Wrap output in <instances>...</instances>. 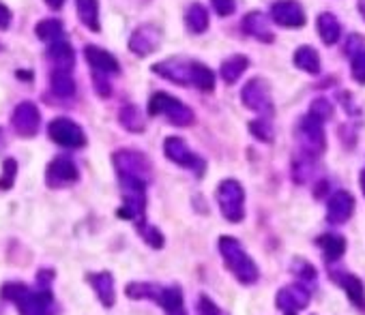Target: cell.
<instances>
[{
    "label": "cell",
    "instance_id": "obj_1",
    "mask_svg": "<svg viewBox=\"0 0 365 315\" xmlns=\"http://www.w3.org/2000/svg\"><path fill=\"white\" fill-rule=\"evenodd\" d=\"M54 270L41 268L37 272V283L26 285L22 281H9L0 287V296L13 303L19 315H58L60 307L52 292Z\"/></svg>",
    "mask_w": 365,
    "mask_h": 315
},
{
    "label": "cell",
    "instance_id": "obj_2",
    "mask_svg": "<svg viewBox=\"0 0 365 315\" xmlns=\"http://www.w3.org/2000/svg\"><path fill=\"white\" fill-rule=\"evenodd\" d=\"M125 296L131 300H153L166 315H187L185 300H182L180 285H161L151 281H131L125 287Z\"/></svg>",
    "mask_w": 365,
    "mask_h": 315
},
{
    "label": "cell",
    "instance_id": "obj_3",
    "mask_svg": "<svg viewBox=\"0 0 365 315\" xmlns=\"http://www.w3.org/2000/svg\"><path fill=\"white\" fill-rule=\"evenodd\" d=\"M219 254L224 260V266L232 272V277L241 285H254L260 279V268L250 258V254L241 247V242L232 236H221L219 238Z\"/></svg>",
    "mask_w": 365,
    "mask_h": 315
},
{
    "label": "cell",
    "instance_id": "obj_4",
    "mask_svg": "<svg viewBox=\"0 0 365 315\" xmlns=\"http://www.w3.org/2000/svg\"><path fill=\"white\" fill-rule=\"evenodd\" d=\"M217 204L221 215L230 223H241L245 217V191L238 180L226 178L217 187Z\"/></svg>",
    "mask_w": 365,
    "mask_h": 315
},
{
    "label": "cell",
    "instance_id": "obj_5",
    "mask_svg": "<svg viewBox=\"0 0 365 315\" xmlns=\"http://www.w3.org/2000/svg\"><path fill=\"white\" fill-rule=\"evenodd\" d=\"M149 114L151 116H166L176 127H189L194 124V112L185 103L174 99L168 93H155L149 101Z\"/></svg>",
    "mask_w": 365,
    "mask_h": 315
},
{
    "label": "cell",
    "instance_id": "obj_6",
    "mask_svg": "<svg viewBox=\"0 0 365 315\" xmlns=\"http://www.w3.org/2000/svg\"><path fill=\"white\" fill-rule=\"evenodd\" d=\"M164 153L168 157V161H172L178 167H185V170H191L196 176H205L207 172V161L200 155H196L194 151H189V146L182 142L180 137H168L164 142Z\"/></svg>",
    "mask_w": 365,
    "mask_h": 315
},
{
    "label": "cell",
    "instance_id": "obj_7",
    "mask_svg": "<svg viewBox=\"0 0 365 315\" xmlns=\"http://www.w3.org/2000/svg\"><path fill=\"white\" fill-rule=\"evenodd\" d=\"M112 163L116 167V174L118 176H133V178H142V180H151L153 176V167L151 161L131 149H123V151H116L112 157Z\"/></svg>",
    "mask_w": 365,
    "mask_h": 315
},
{
    "label": "cell",
    "instance_id": "obj_8",
    "mask_svg": "<svg viewBox=\"0 0 365 315\" xmlns=\"http://www.w3.org/2000/svg\"><path fill=\"white\" fill-rule=\"evenodd\" d=\"M48 135L63 149H82V146H86L84 129L69 118H54L48 124Z\"/></svg>",
    "mask_w": 365,
    "mask_h": 315
},
{
    "label": "cell",
    "instance_id": "obj_9",
    "mask_svg": "<svg viewBox=\"0 0 365 315\" xmlns=\"http://www.w3.org/2000/svg\"><path fill=\"white\" fill-rule=\"evenodd\" d=\"M312 300V289L308 283L297 281L286 287H281L275 296V307L283 315H297L301 309H306Z\"/></svg>",
    "mask_w": 365,
    "mask_h": 315
},
{
    "label": "cell",
    "instance_id": "obj_10",
    "mask_svg": "<svg viewBox=\"0 0 365 315\" xmlns=\"http://www.w3.org/2000/svg\"><path fill=\"white\" fill-rule=\"evenodd\" d=\"M297 133H299V142L303 146V153L320 157L324 151H327V140H324L322 120H318L316 116L308 114L306 118H301Z\"/></svg>",
    "mask_w": 365,
    "mask_h": 315
},
{
    "label": "cell",
    "instance_id": "obj_11",
    "mask_svg": "<svg viewBox=\"0 0 365 315\" xmlns=\"http://www.w3.org/2000/svg\"><path fill=\"white\" fill-rule=\"evenodd\" d=\"M241 101L245 103V108L252 112H258L260 116H271L273 114V101H271V88L265 79L254 77L250 79L241 90Z\"/></svg>",
    "mask_w": 365,
    "mask_h": 315
},
{
    "label": "cell",
    "instance_id": "obj_12",
    "mask_svg": "<svg viewBox=\"0 0 365 315\" xmlns=\"http://www.w3.org/2000/svg\"><path fill=\"white\" fill-rule=\"evenodd\" d=\"M11 124H13L17 135H22V137L37 135L39 127H41V114H39V108L32 101L17 103V108L13 110V116H11Z\"/></svg>",
    "mask_w": 365,
    "mask_h": 315
},
{
    "label": "cell",
    "instance_id": "obj_13",
    "mask_svg": "<svg viewBox=\"0 0 365 315\" xmlns=\"http://www.w3.org/2000/svg\"><path fill=\"white\" fill-rule=\"evenodd\" d=\"M79 172L77 165L69 157H56L46 170V184L50 189H63L73 182H77Z\"/></svg>",
    "mask_w": 365,
    "mask_h": 315
},
{
    "label": "cell",
    "instance_id": "obj_14",
    "mask_svg": "<svg viewBox=\"0 0 365 315\" xmlns=\"http://www.w3.org/2000/svg\"><path fill=\"white\" fill-rule=\"evenodd\" d=\"M329 277L335 285H339L346 294V298L350 300L353 307H357L359 311H365V285L363 281L353 275V272H346V270H329Z\"/></svg>",
    "mask_w": 365,
    "mask_h": 315
},
{
    "label": "cell",
    "instance_id": "obj_15",
    "mask_svg": "<svg viewBox=\"0 0 365 315\" xmlns=\"http://www.w3.org/2000/svg\"><path fill=\"white\" fill-rule=\"evenodd\" d=\"M271 17L283 28H301L306 24V11L297 0H277L271 7Z\"/></svg>",
    "mask_w": 365,
    "mask_h": 315
},
{
    "label": "cell",
    "instance_id": "obj_16",
    "mask_svg": "<svg viewBox=\"0 0 365 315\" xmlns=\"http://www.w3.org/2000/svg\"><path fill=\"white\" fill-rule=\"evenodd\" d=\"M153 71L161 77L178 84V86H189L191 84V60H185V58L161 60L153 67Z\"/></svg>",
    "mask_w": 365,
    "mask_h": 315
},
{
    "label": "cell",
    "instance_id": "obj_17",
    "mask_svg": "<svg viewBox=\"0 0 365 315\" xmlns=\"http://www.w3.org/2000/svg\"><path fill=\"white\" fill-rule=\"evenodd\" d=\"M355 213V198L348 191H335L327 202V221L331 225H344Z\"/></svg>",
    "mask_w": 365,
    "mask_h": 315
},
{
    "label": "cell",
    "instance_id": "obj_18",
    "mask_svg": "<svg viewBox=\"0 0 365 315\" xmlns=\"http://www.w3.org/2000/svg\"><path fill=\"white\" fill-rule=\"evenodd\" d=\"M159 41H161V35L153 24H142L133 30L129 39V50L135 56H149L157 50Z\"/></svg>",
    "mask_w": 365,
    "mask_h": 315
},
{
    "label": "cell",
    "instance_id": "obj_19",
    "mask_svg": "<svg viewBox=\"0 0 365 315\" xmlns=\"http://www.w3.org/2000/svg\"><path fill=\"white\" fill-rule=\"evenodd\" d=\"M86 281L95 289L99 303L104 305L106 309H112L114 303H116V289H114V277L110 275V272L108 270H104V272H88Z\"/></svg>",
    "mask_w": 365,
    "mask_h": 315
},
{
    "label": "cell",
    "instance_id": "obj_20",
    "mask_svg": "<svg viewBox=\"0 0 365 315\" xmlns=\"http://www.w3.org/2000/svg\"><path fill=\"white\" fill-rule=\"evenodd\" d=\"M84 56H86V60H88V65L93 67V73L116 75V73L120 71L118 60H116L110 52L101 50V48H97V46H86Z\"/></svg>",
    "mask_w": 365,
    "mask_h": 315
},
{
    "label": "cell",
    "instance_id": "obj_21",
    "mask_svg": "<svg viewBox=\"0 0 365 315\" xmlns=\"http://www.w3.org/2000/svg\"><path fill=\"white\" fill-rule=\"evenodd\" d=\"M241 26H243V30H245L247 35H252L258 41H265V44H271V41L275 39L273 32H271V26L267 22V17L262 15L260 11L247 13L245 17H243V24Z\"/></svg>",
    "mask_w": 365,
    "mask_h": 315
},
{
    "label": "cell",
    "instance_id": "obj_22",
    "mask_svg": "<svg viewBox=\"0 0 365 315\" xmlns=\"http://www.w3.org/2000/svg\"><path fill=\"white\" fill-rule=\"evenodd\" d=\"M316 245L322 249V256L327 264L337 262L344 254H346V238L339 234H322L318 236Z\"/></svg>",
    "mask_w": 365,
    "mask_h": 315
},
{
    "label": "cell",
    "instance_id": "obj_23",
    "mask_svg": "<svg viewBox=\"0 0 365 315\" xmlns=\"http://www.w3.org/2000/svg\"><path fill=\"white\" fill-rule=\"evenodd\" d=\"M48 58L54 65V69H65V71H71L73 65H75V52L69 44L65 41H54L50 52H48Z\"/></svg>",
    "mask_w": 365,
    "mask_h": 315
},
{
    "label": "cell",
    "instance_id": "obj_24",
    "mask_svg": "<svg viewBox=\"0 0 365 315\" xmlns=\"http://www.w3.org/2000/svg\"><path fill=\"white\" fill-rule=\"evenodd\" d=\"M50 86H52V93L56 97H63V99H69L75 95V79L71 75V71H65V69H54L52 75H50Z\"/></svg>",
    "mask_w": 365,
    "mask_h": 315
},
{
    "label": "cell",
    "instance_id": "obj_25",
    "mask_svg": "<svg viewBox=\"0 0 365 315\" xmlns=\"http://www.w3.org/2000/svg\"><path fill=\"white\" fill-rule=\"evenodd\" d=\"M318 32H320L322 44L335 46L339 41V37H341V26L337 22V17L333 13H320V17H318Z\"/></svg>",
    "mask_w": 365,
    "mask_h": 315
},
{
    "label": "cell",
    "instance_id": "obj_26",
    "mask_svg": "<svg viewBox=\"0 0 365 315\" xmlns=\"http://www.w3.org/2000/svg\"><path fill=\"white\" fill-rule=\"evenodd\" d=\"M79 22H82L88 30L99 32V3L97 0H75Z\"/></svg>",
    "mask_w": 365,
    "mask_h": 315
},
{
    "label": "cell",
    "instance_id": "obj_27",
    "mask_svg": "<svg viewBox=\"0 0 365 315\" xmlns=\"http://www.w3.org/2000/svg\"><path fill=\"white\" fill-rule=\"evenodd\" d=\"M294 65L306 73H318L320 71V56L312 46H301L294 52Z\"/></svg>",
    "mask_w": 365,
    "mask_h": 315
},
{
    "label": "cell",
    "instance_id": "obj_28",
    "mask_svg": "<svg viewBox=\"0 0 365 315\" xmlns=\"http://www.w3.org/2000/svg\"><path fill=\"white\" fill-rule=\"evenodd\" d=\"M247 65H250V60L245 56H241V54L230 56L221 62V77H224L226 84H234L243 73H245Z\"/></svg>",
    "mask_w": 365,
    "mask_h": 315
},
{
    "label": "cell",
    "instance_id": "obj_29",
    "mask_svg": "<svg viewBox=\"0 0 365 315\" xmlns=\"http://www.w3.org/2000/svg\"><path fill=\"white\" fill-rule=\"evenodd\" d=\"M185 24L194 35H202L209 28V11L200 3H194L185 13Z\"/></svg>",
    "mask_w": 365,
    "mask_h": 315
},
{
    "label": "cell",
    "instance_id": "obj_30",
    "mask_svg": "<svg viewBox=\"0 0 365 315\" xmlns=\"http://www.w3.org/2000/svg\"><path fill=\"white\" fill-rule=\"evenodd\" d=\"M191 84L200 90L211 93L213 86H215V75H213V71L209 67L202 65V62L191 60Z\"/></svg>",
    "mask_w": 365,
    "mask_h": 315
},
{
    "label": "cell",
    "instance_id": "obj_31",
    "mask_svg": "<svg viewBox=\"0 0 365 315\" xmlns=\"http://www.w3.org/2000/svg\"><path fill=\"white\" fill-rule=\"evenodd\" d=\"M118 120L131 133L144 131V118H142V114H140V110L135 108V105H125V108L118 112Z\"/></svg>",
    "mask_w": 365,
    "mask_h": 315
},
{
    "label": "cell",
    "instance_id": "obj_32",
    "mask_svg": "<svg viewBox=\"0 0 365 315\" xmlns=\"http://www.w3.org/2000/svg\"><path fill=\"white\" fill-rule=\"evenodd\" d=\"M314 155H308V153H301L294 161H292V180L297 184H306L312 176V170H314V163H312Z\"/></svg>",
    "mask_w": 365,
    "mask_h": 315
},
{
    "label": "cell",
    "instance_id": "obj_33",
    "mask_svg": "<svg viewBox=\"0 0 365 315\" xmlns=\"http://www.w3.org/2000/svg\"><path fill=\"white\" fill-rule=\"evenodd\" d=\"M63 30H65L63 22H60V19H56V17L44 19V22H39L37 28H35L37 37L41 39V41H60V37H63Z\"/></svg>",
    "mask_w": 365,
    "mask_h": 315
},
{
    "label": "cell",
    "instance_id": "obj_34",
    "mask_svg": "<svg viewBox=\"0 0 365 315\" xmlns=\"http://www.w3.org/2000/svg\"><path fill=\"white\" fill-rule=\"evenodd\" d=\"M250 133L260 140V142H265V144H271L273 142V122L269 118H258V120H252L250 122Z\"/></svg>",
    "mask_w": 365,
    "mask_h": 315
},
{
    "label": "cell",
    "instance_id": "obj_35",
    "mask_svg": "<svg viewBox=\"0 0 365 315\" xmlns=\"http://www.w3.org/2000/svg\"><path fill=\"white\" fill-rule=\"evenodd\" d=\"M292 272L299 277V281H303V283H316V279H318V275H316V268L308 262V260H303V258H297L294 262H292Z\"/></svg>",
    "mask_w": 365,
    "mask_h": 315
},
{
    "label": "cell",
    "instance_id": "obj_36",
    "mask_svg": "<svg viewBox=\"0 0 365 315\" xmlns=\"http://www.w3.org/2000/svg\"><path fill=\"white\" fill-rule=\"evenodd\" d=\"M138 232H140V236H142V238H144V242H147L149 247H153V249H164L166 238H164V234H161L155 225L144 223L142 227H138Z\"/></svg>",
    "mask_w": 365,
    "mask_h": 315
},
{
    "label": "cell",
    "instance_id": "obj_37",
    "mask_svg": "<svg viewBox=\"0 0 365 315\" xmlns=\"http://www.w3.org/2000/svg\"><path fill=\"white\" fill-rule=\"evenodd\" d=\"M196 313L198 315H228L224 309H221L209 294H200L198 303H196Z\"/></svg>",
    "mask_w": 365,
    "mask_h": 315
},
{
    "label": "cell",
    "instance_id": "obj_38",
    "mask_svg": "<svg viewBox=\"0 0 365 315\" xmlns=\"http://www.w3.org/2000/svg\"><path fill=\"white\" fill-rule=\"evenodd\" d=\"M17 176V161L15 159H5L3 161V176H0V191H9Z\"/></svg>",
    "mask_w": 365,
    "mask_h": 315
},
{
    "label": "cell",
    "instance_id": "obj_39",
    "mask_svg": "<svg viewBox=\"0 0 365 315\" xmlns=\"http://www.w3.org/2000/svg\"><path fill=\"white\" fill-rule=\"evenodd\" d=\"M310 114L324 122V120L333 118V105L329 103V99H314L310 105Z\"/></svg>",
    "mask_w": 365,
    "mask_h": 315
},
{
    "label": "cell",
    "instance_id": "obj_40",
    "mask_svg": "<svg viewBox=\"0 0 365 315\" xmlns=\"http://www.w3.org/2000/svg\"><path fill=\"white\" fill-rule=\"evenodd\" d=\"M353 77L359 84H365V50L353 56Z\"/></svg>",
    "mask_w": 365,
    "mask_h": 315
},
{
    "label": "cell",
    "instance_id": "obj_41",
    "mask_svg": "<svg viewBox=\"0 0 365 315\" xmlns=\"http://www.w3.org/2000/svg\"><path fill=\"white\" fill-rule=\"evenodd\" d=\"M211 3L221 17H228L236 11V0H211Z\"/></svg>",
    "mask_w": 365,
    "mask_h": 315
},
{
    "label": "cell",
    "instance_id": "obj_42",
    "mask_svg": "<svg viewBox=\"0 0 365 315\" xmlns=\"http://www.w3.org/2000/svg\"><path fill=\"white\" fill-rule=\"evenodd\" d=\"M93 79H95V90L101 95V97H110L112 88H110V82H108V75H101V73H93Z\"/></svg>",
    "mask_w": 365,
    "mask_h": 315
},
{
    "label": "cell",
    "instance_id": "obj_43",
    "mask_svg": "<svg viewBox=\"0 0 365 315\" xmlns=\"http://www.w3.org/2000/svg\"><path fill=\"white\" fill-rule=\"evenodd\" d=\"M363 46H365V41H363L359 35H350V37H348L346 48H344V52L350 54V56H355V54H359V52L363 50Z\"/></svg>",
    "mask_w": 365,
    "mask_h": 315
},
{
    "label": "cell",
    "instance_id": "obj_44",
    "mask_svg": "<svg viewBox=\"0 0 365 315\" xmlns=\"http://www.w3.org/2000/svg\"><path fill=\"white\" fill-rule=\"evenodd\" d=\"M11 26V11L0 3V30H7Z\"/></svg>",
    "mask_w": 365,
    "mask_h": 315
},
{
    "label": "cell",
    "instance_id": "obj_45",
    "mask_svg": "<svg viewBox=\"0 0 365 315\" xmlns=\"http://www.w3.org/2000/svg\"><path fill=\"white\" fill-rule=\"evenodd\" d=\"M44 3L52 9V11H58L65 7V0H44Z\"/></svg>",
    "mask_w": 365,
    "mask_h": 315
},
{
    "label": "cell",
    "instance_id": "obj_46",
    "mask_svg": "<svg viewBox=\"0 0 365 315\" xmlns=\"http://www.w3.org/2000/svg\"><path fill=\"white\" fill-rule=\"evenodd\" d=\"M5 146H7V137H5V129L0 127V153L5 151Z\"/></svg>",
    "mask_w": 365,
    "mask_h": 315
},
{
    "label": "cell",
    "instance_id": "obj_47",
    "mask_svg": "<svg viewBox=\"0 0 365 315\" xmlns=\"http://www.w3.org/2000/svg\"><path fill=\"white\" fill-rule=\"evenodd\" d=\"M359 184H361V191H363V195H365V170H363L361 176H359Z\"/></svg>",
    "mask_w": 365,
    "mask_h": 315
}]
</instances>
